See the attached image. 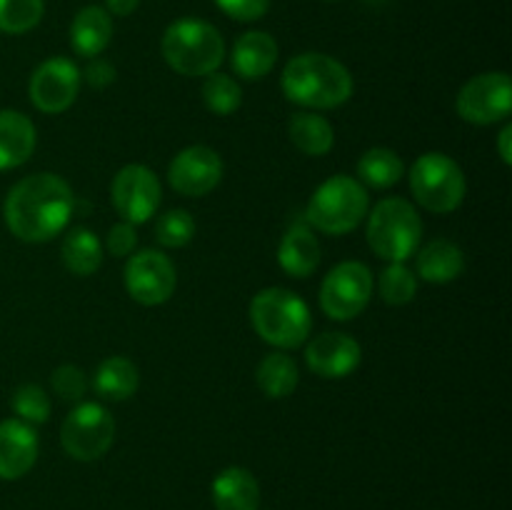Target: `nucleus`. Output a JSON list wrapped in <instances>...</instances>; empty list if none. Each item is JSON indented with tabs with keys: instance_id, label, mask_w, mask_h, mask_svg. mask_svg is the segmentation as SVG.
I'll list each match as a JSON object with an SVG mask.
<instances>
[{
	"instance_id": "nucleus-1",
	"label": "nucleus",
	"mask_w": 512,
	"mask_h": 510,
	"mask_svg": "<svg viewBox=\"0 0 512 510\" xmlns=\"http://www.w3.org/2000/svg\"><path fill=\"white\" fill-rule=\"evenodd\" d=\"M75 198L70 185L55 173H35L8 190L3 218L23 243H48L68 228Z\"/></svg>"
},
{
	"instance_id": "nucleus-2",
	"label": "nucleus",
	"mask_w": 512,
	"mask_h": 510,
	"mask_svg": "<svg viewBox=\"0 0 512 510\" xmlns=\"http://www.w3.org/2000/svg\"><path fill=\"white\" fill-rule=\"evenodd\" d=\"M285 98L308 110H330L348 103L355 83L340 60L325 53H300L288 60L280 78Z\"/></svg>"
},
{
	"instance_id": "nucleus-3",
	"label": "nucleus",
	"mask_w": 512,
	"mask_h": 510,
	"mask_svg": "<svg viewBox=\"0 0 512 510\" xmlns=\"http://www.w3.org/2000/svg\"><path fill=\"white\" fill-rule=\"evenodd\" d=\"M163 58L185 78H205L218 73L225 60V40L218 28L200 18H180L163 33Z\"/></svg>"
},
{
	"instance_id": "nucleus-4",
	"label": "nucleus",
	"mask_w": 512,
	"mask_h": 510,
	"mask_svg": "<svg viewBox=\"0 0 512 510\" xmlns=\"http://www.w3.org/2000/svg\"><path fill=\"white\" fill-rule=\"evenodd\" d=\"M255 333L278 350H293L308 340L313 315L308 303L288 288H263L250 303Z\"/></svg>"
},
{
	"instance_id": "nucleus-5",
	"label": "nucleus",
	"mask_w": 512,
	"mask_h": 510,
	"mask_svg": "<svg viewBox=\"0 0 512 510\" xmlns=\"http://www.w3.org/2000/svg\"><path fill=\"white\" fill-rule=\"evenodd\" d=\"M365 238L373 253L388 263H405L413 258L423 240V220L410 200L383 198L368 210Z\"/></svg>"
},
{
	"instance_id": "nucleus-6",
	"label": "nucleus",
	"mask_w": 512,
	"mask_h": 510,
	"mask_svg": "<svg viewBox=\"0 0 512 510\" xmlns=\"http://www.w3.org/2000/svg\"><path fill=\"white\" fill-rule=\"evenodd\" d=\"M370 210L368 188L353 175H333L310 198L305 218L325 235H345L358 228Z\"/></svg>"
},
{
	"instance_id": "nucleus-7",
	"label": "nucleus",
	"mask_w": 512,
	"mask_h": 510,
	"mask_svg": "<svg viewBox=\"0 0 512 510\" xmlns=\"http://www.w3.org/2000/svg\"><path fill=\"white\" fill-rule=\"evenodd\" d=\"M410 190L425 210L445 215L463 205L468 180L450 155L433 150L420 155L410 168Z\"/></svg>"
},
{
	"instance_id": "nucleus-8",
	"label": "nucleus",
	"mask_w": 512,
	"mask_h": 510,
	"mask_svg": "<svg viewBox=\"0 0 512 510\" xmlns=\"http://www.w3.org/2000/svg\"><path fill=\"white\" fill-rule=\"evenodd\" d=\"M115 440V420L100 403L75 405L60 428V445L65 453L80 463L103 458Z\"/></svg>"
},
{
	"instance_id": "nucleus-9",
	"label": "nucleus",
	"mask_w": 512,
	"mask_h": 510,
	"mask_svg": "<svg viewBox=\"0 0 512 510\" xmlns=\"http://www.w3.org/2000/svg\"><path fill=\"white\" fill-rule=\"evenodd\" d=\"M373 298V273L360 260H343L320 285V308L333 320H353Z\"/></svg>"
},
{
	"instance_id": "nucleus-10",
	"label": "nucleus",
	"mask_w": 512,
	"mask_h": 510,
	"mask_svg": "<svg viewBox=\"0 0 512 510\" xmlns=\"http://www.w3.org/2000/svg\"><path fill=\"white\" fill-rule=\"evenodd\" d=\"M458 115L465 123L493 125L510 118L512 108V80L503 70L480 73L460 88L455 100Z\"/></svg>"
},
{
	"instance_id": "nucleus-11",
	"label": "nucleus",
	"mask_w": 512,
	"mask_h": 510,
	"mask_svg": "<svg viewBox=\"0 0 512 510\" xmlns=\"http://www.w3.org/2000/svg\"><path fill=\"white\" fill-rule=\"evenodd\" d=\"M110 200L120 218L130 225H143L158 213L163 188L148 165L130 163L118 170L110 185Z\"/></svg>"
},
{
	"instance_id": "nucleus-12",
	"label": "nucleus",
	"mask_w": 512,
	"mask_h": 510,
	"mask_svg": "<svg viewBox=\"0 0 512 510\" xmlns=\"http://www.w3.org/2000/svg\"><path fill=\"white\" fill-rule=\"evenodd\" d=\"M123 280L125 290L135 303L153 308V305H163L165 300L173 298L178 273H175L173 260L163 250L145 248L128 255Z\"/></svg>"
},
{
	"instance_id": "nucleus-13",
	"label": "nucleus",
	"mask_w": 512,
	"mask_h": 510,
	"mask_svg": "<svg viewBox=\"0 0 512 510\" xmlns=\"http://www.w3.org/2000/svg\"><path fill=\"white\" fill-rule=\"evenodd\" d=\"M80 68L68 58H48L33 70L28 83L30 103L40 113H65L80 93Z\"/></svg>"
},
{
	"instance_id": "nucleus-14",
	"label": "nucleus",
	"mask_w": 512,
	"mask_h": 510,
	"mask_svg": "<svg viewBox=\"0 0 512 510\" xmlns=\"http://www.w3.org/2000/svg\"><path fill=\"white\" fill-rule=\"evenodd\" d=\"M223 158L208 145H188L168 165V183L185 198H203L223 180Z\"/></svg>"
},
{
	"instance_id": "nucleus-15",
	"label": "nucleus",
	"mask_w": 512,
	"mask_h": 510,
	"mask_svg": "<svg viewBox=\"0 0 512 510\" xmlns=\"http://www.w3.org/2000/svg\"><path fill=\"white\" fill-rule=\"evenodd\" d=\"M360 360H363L360 343L348 333H323L305 345V363L320 378H348L358 370Z\"/></svg>"
},
{
	"instance_id": "nucleus-16",
	"label": "nucleus",
	"mask_w": 512,
	"mask_h": 510,
	"mask_svg": "<svg viewBox=\"0 0 512 510\" xmlns=\"http://www.w3.org/2000/svg\"><path fill=\"white\" fill-rule=\"evenodd\" d=\"M38 460V433L18 418L0 420V480H18Z\"/></svg>"
},
{
	"instance_id": "nucleus-17",
	"label": "nucleus",
	"mask_w": 512,
	"mask_h": 510,
	"mask_svg": "<svg viewBox=\"0 0 512 510\" xmlns=\"http://www.w3.org/2000/svg\"><path fill=\"white\" fill-rule=\"evenodd\" d=\"M465 273V253L453 240L435 238L415 250V275L425 283L445 285Z\"/></svg>"
},
{
	"instance_id": "nucleus-18",
	"label": "nucleus",
	"mask_w": 512,
	"mask_h": 510,
	"mask_svg": "<svg viewBox=\"0 0 512 510\" xmlns=\"http://www.w3.org/2000/svg\"><path fill=\"white\" fill-rule=\"evenodd\" d=\"M230 63L243 80H263L278 63V43L265 30H248L235 40Z\"/></svg>"
},
{
	"instance_id": "nucleus-19",
	"label": "nucleus",
	"mask_w": 512,
	"mask_h": 510,
	"mask_svg": "<svg viewBox=\"0 0 512 510\" xmlns=\"http://www.w3.org/2000/svg\"><path fill=\"white\" fill-rule=\"evenodd\" d=\"M38 145V130L28 115L18 110H0V170L28 163Z\"/></svg>"
},
{
	"instance_id": "nucleus-20",
	"label": "nucleus",
	"mask_w": 512,
	"mask_h": 510,
	"mask_svg": "<svg viewBox=\"0 0 512 510\" xmlns=\"http://www.w3.org/2000/svg\"><path fill=\"white\" fill-rule=\"evenodd\" d=\"M213 505L215 510H258L260 508V485L250 470L240 465L220 470L213 480Z\"/></svg>"
},
{
	"instance_id": "nucleus-21",
	"label": "nucleus",
	"mask_w": 512,
	"mask_h": 510,
	"mask_svg": "<svg viewBox=\"0 0 512 510\" xmlns=\"http://www.w3.org/2000/svg\"><path fill=\"white\" fill-rule=\"evenodd\" d=\"M278 263L293 278H308L320 265V243L313 228L305 223L293 225L278 245Z\"/></svg>"
},
{
	"instance_id": "nucleus-22",
	"label": "nucleus",
	"mask_w": 512,
	"mask_h": 510,
	"mask_svg": "<svg viewBox=\"0 0 512 510\" xmlns=\"http://www.w3.org/2000/svg\"><path fill=\"white\" fill-rule=\"evenodd\" d=\"M113 40V18L100 5H85L70 25V45L83 58H98Z\"/></svg>"
},
{
	"instance_id": "nucleus-23",
	"label": "nucleus",
	"mask_w": 512,
	"mask_h": 510,
	"mask_svg": "<svg viewBox=\"0 0 512 510\" xmlns=\"http://www.w3.org/2000/svg\"><path fill=\"white\" fill-rule=\"evenodd\" d=\"M290 143L305 155H328L335 145V128L325 115L313 113V110H300L288 120Z\"/></svg>"
},
{
	"instance_id": "nucleus-24",
	"label": "nucleus",
	"mask_w": 512,
	"mask_h": 510,
	"mask_svg": "<svg viewBox=\"0 0 512 510\" xmlns=\"http://www.w3.org/2000/svg\"><path fill=\"white\" fill-rule=\"evenodd\" d=\"M138 365L125 355H110L98 365L93 375V388L105 400H128L138 390Z\"/></svg>"
},
{
	"instance_id": "nucleus-25",
	"label": "nucleus",
	"mask_w": 512,
	"mask_h": 510,
	"mask_svg": "<svg viewBox=\"0 0 512 510\" xmlns=\"http://www.w3.org/2000/svg\"><path fill=\"white\" fill-rule=\"evenodd\" d=\"M103 255V243H100L98 235L88 228L68 230V235L63 238V245H60L63 265L73 275H80V278H88V275L98 273V268L103 265Z\"/></svg>"
},
{
	"instance_id": "nucleus-26",
	"label": "nucleus",
	"mask_w": 512,
	"mask_h": 510,
	"mask_svg": "<svg viewBox=\"0 0 512 510\" xmlns=\"http://www.w3.org/2000/svg\"><path fill=\"white\" fill-rule=\"evenodd\" d=\"M255 380H258L260 390H263L268 398H288V395H293V390L298 388V363H295L293 355H288L285 350H275V353L265 355V358L260 360Z\"/></svg>"
},
{
	"instance_id": "nucleus-27",
	"label": "nucleus",
	"mask_w": 512,
	"mask_h": 510,
	"mask_svg": "<svg viewBox=\"0 0 512 510\" xmlns=\"http://www.w3.org/2000/svg\"><path fill=\"white\" fill-rule=\"evenodd\" d=\"M405 175L400 155L390 148H370L358 160V180L368 188L385 190Z\"/></svg>"
},
{
	"instance_id": "nucleus-28",
	"label": "nucleus",
	"mask_w": 512,
	"mask_h": 510,
	"mask_svg": "<svg viewBox=\"0 0 512 510\" xmlns=\"http://www.w3.org/2000/svg\"><path fill=\"white\" fill-rule=\"evenodd\" d=\"M203 103L215 115H233L243 103V90L233 75L210 73L203 83Z\"/></svg>"
},
{
	"instance_id": "nucleus-29",
	"label": "nucleus",
	"mask_w": 512,
	"mask_h": 510,
	"mask_svg": "<svg viewBox=\"0 0 512 510\" xmlns=\"http://www.w3.org/2000/svg\"><path fill=\"white\" fill-rule=\"evenodd\" d=\"M45 0H0V33L23 35L43 20Z\"/></svg>"
},
{
	"instance_id": "nucleus-30",
	"label": "nucleus",
	"mask_w": 512,
	"mask_h": 510,
	"mask_svg": "<svg viewBox=\"0 0 512 510\" xmlns=\"http://www.w3.org/2000/svg\"><path fill=\"white\" fill-rule=\"evenodd\" d=\"M378 290L388 305H408L418 293V275L405 263H390L380 273Z\"/></svg>"
},
{
	"instance_id": "nucleus-31",
	"label": "nucleus",
	"mask_w": 512,
	"mask_h": 510,
	"mask_svg": "<svg viewBox=\"0 0 512 510\" xmlns=\"http://www.w3.org/2000/svg\"><path fill=\"white\" fill-rule=\"evenodd\" d=\"M195 235V220L188 210L170 208L155 223V240L163 248H185Z\"/></svg>"
},
{
	"instance_id": "nucleus-32",
	"label": "nucleus",
	"mask_w": 512,
	"mask_h": 510,
	"mask_svg": "<svg viewBox=\"0 0 512 510\" xmlns=\"http://www.w3.org/2000/svg\"><path fill=\"white\" fill-rule=\"evenodd\" d=\"M10 405H13L18 420H23L28 425H40L50 418L48 393L35 383L20 385L13 393V398H10Z\"/></svg>"
},
{
	"instance_id": "nucleus-33",
	"label": "nucleus",
	"mask_w": 512,
	"mask_h": 510,
	"mask_svg": "<svg viewBox=\"0 0 512 510\" xmlns=\"http://www.w3.org/2000/svg\"><path fill=\"white\" fill-rule=\"evenodd\" d=\"M50 385H53L58 398L70 400V403H78L88 393V378H85V373L78 365H60V368H55L53 375H50Z\"/></svg>"
},
{
	"instance_id": "nucleus-34",
	"label": "nucleus",
	"mask_w": 512,
	"mask_h": 510,
	"mask_svg": "<svg viewBox=\"0 0 512 510\" xmlns=\"http://www.w3.org/2000/svg\"><path fill=\"white\" fill-rule=\"evenodd\" d=\"M270 3H273V0H215V5H218L228 18L240 20V23L260 20L270 10Z\"/></svg>"
},
{
	"instance_id": "nucleus-35",
	"label": "nucleus",
	"mask_w": 512,
	"mask_h": 510,
	"mask_svg": "<svg viewBox=\"0 0 512 510\" xmlns=\"http://www.w3.org/2000/svg\"><path fill=\"white\" fill-rule=\"evenodd\" d=\"M135 245H138L135 225L120 220V223H115L113 228L108 230V238H105L103 248L108 250L110 255H115V258H128V255L135 253Z\"/></svg>"
},
{
	"instance_id": "nucleus-36",
	"label": "nucleus",
	"mask_w": 512,
	"mask_h": 510,
	"mask_svg": "<svg viewBox=\"0 0 512 510\" xmlns=\"http://www.w3.org/2000/svg\"><path fill=\"white\" fill-rule=\"evenodd\" d=\"M80 80H83V83H88L90 88L103 90V88H108V85L115 83V68L108 63V60L90 58V63L85 65V70L80 73Z\"/></svg>"
},
{
	"instance_id": "nucleus-37",
	"label": "nucleus",
	"mask_w": 512,
	"mask_h": 510,
	"mask_svg": "<svg viewBox=\"0 0 512 510\" xmlns=\"http://www.w3.org/2000/svg\"><path fill=\"white\" fill-rule=\"evenodd\" d=\"M140 0H105V10H108L110 15H120V18H125V15H133L135 10H138Z\"/></svg>"
},
{
	"instance_id": "nucleus-38",
	"label": "nucleus",
	"mask_w": 512,
	"mask_h": 510,
	"mask_svg": "<svg viewBox=\"0 0 512 510\" xmlns=\"http://www.w3.org/2000/svg\"><path fill=\"white\" fill-rule=\"evenodd\" d=\"M510 140H512V125L505 123V128L500 130L498 135V150H500V158H503L505 165L512 163V148H510Z\"/></svg>"
}]
</instances>
